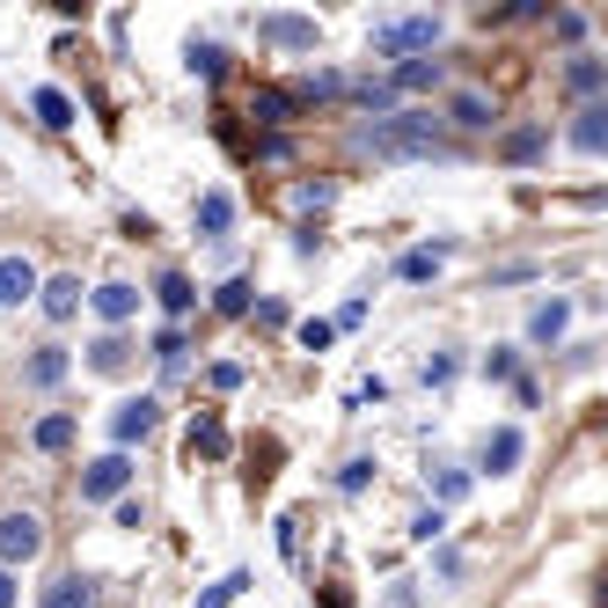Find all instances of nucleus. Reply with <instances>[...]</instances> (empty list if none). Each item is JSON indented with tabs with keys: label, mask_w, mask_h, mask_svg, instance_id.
Returning a JSON list of instances; mask_svg holds the SVG:
<instances>
[{
	"label": "nucleus",
	"mask_w": 608,
	"mask_h": 608,
	"mask_svg": "<svg viewBox=\"0 0 608 608\" xmlns=\"http://www.w3.org/2000/svg\"><path fill=\"white\" fill-rule=\"evenodd\" d=\"M37 301V265L30 257H0V308H23Z\"/></svg>",
	"instance_id": "nucleus-9"
},
{
	"label": "nucleus",
	"mask_w": 608,
	"mask_h": 608,
	"mask_svg": "<svg viewBox=\"0 0 608 608\" xmlns=\"http://www.w3.org/2000/svg\"><path fill=\"white\" fill-rule=\"evenodd\" d=\"M542 140H550L542 125H521V132L506 140V162H536V154H542Z\"/></svg>",
	"instance_id": "nucleus-27"
},
{
	"label": "nucleus",
	"mask_w": 608,
	"mask_h": 608,
	"mask_svg": "<svg viewBox=\"0 0 608 608\" xmlns=\"http://www.w3.org/2000/svg\"><path fill=\"white\" fill-rule=\"evenodd\" d=\"M330 338H338V330H330L323 316H308V323H301V344H308V352H330Z\"/></svg>",
	"instance_id": "nucleus-34"
},
{
	"label": "nucleus",
	"mask_w": 608,
	"mask_h": 608,
	"mask_svg": "<svg viewBox=\"0 0 608 608\" xmlns=\"http://www.w3.org/2000/svg\"><path fill=\"white\" fill-rule=\"evenodd\" d=\"M366 484H374V463H366V455H360V463H344V469H338V491H366Z\"/></svg>",
	"instance_id": "nucleus-33"
},
{
	"label": "nucleus",
	"mask_w": 608,
	"mask_h": 608,
	"mask_svg": "<svg viewBox=\"0 0 608 608\" xmlns=\"http://www.w3.org/2000/svg\"><path fill=\"white\" fill-rule=\"evenodd\" d=\"M30 110H37L51 132H67V125H73V96H67V89H37V96H30Z\"/></svg>",
	"instance_id": "nucleus-20"
},
{
	"label": "nucleus",
	"mask_w": 608,
	"mask_h": 608,
	"mask_svg": "<svg viewBox=\"0 0 608 608\" xmlns=\"http://www.w3.org/2000/svg\"><path fill=\"white\" fill-rule=\"evenodd\" d=\"M30 447H37V455H59V447H73V411L37 418V425H30Z\"/></svg>",
	"instance_id": "nucleus-16"
},
{
	"label": "nucleus",
	"mask_w": 608,
	"mask_h": 608,
	"mask_svg": "<svg viewBox=\"0 0 608 608\" xmlns=\"http://www.w3.org/2000/svg\"><path fill=\"white\" fill-rule=\"evenodd\" d=\"M45 550V521L37 513H0V572H15Z\"/></svg>",
	"instance_id": "nucleus-4"
},
{
	"label": "nucleus",
	"mask_w": 608,
	"mask_h": 608,
	"mask_svg": "<svg viewBox=\"0 0 608 608\" xmlns=\"http://www.w3.org/2000/svg\"><path fill=\"white\" fill-rule=\"evenodd\" d=\"M125 360H132V344H125L118 330H110V338H96V344H89V366H96V374H125Z\"/></svg>",
	"instance_id": "nucleus-24"
},
{
	"label": "nucleus",
	"mask_w": 608,
	"mask_h": 608,
	"mask_svg": "<svg viewBox=\"0 0 608 608\" xmlns=\"http://www.w3.org/2000/svg\"><path fill=\"white\" fill-rule=\"evenodd\" d=\"M389 608H418V594H411V586H396V594H389Z\"/></svg>",
	"instance_id": "nucleus-40"
},
{
	"label": "nucleus",
	"mask_w": 608,
	"mask_h": 608,
	"mask_svg": "<svg viewBox=\"0 0 608 608\" xmlns=\"http://www.w3.org/2000/svg\"><path fill=\"white\" fill-rule=\"evenodd\" d=\"M366 45L382 51V59H425L440 45V15H396V23H374L366 30Z\"/></svg>",
	"instance_id": "nucleus-2"
},
{
	"label": "nucleus",
	"mask_w": 608,
	"mask_h": 608,
	"mask_svg": "<svg viewBox=\"0 0 608 608\" xmlns=\"http://www.w3.org/2000/svg\"><path fill=\"white\" fill-rule=\"evenodd\" d=\"M0 608H15V572H0Z\"/></svg>",
	"instance_id": "nucleus-39"
},
{
	"label": "nucleus",
	"mask_w": 608,
	"mask_h": 608,
	"mask_svg": "<svg viewBox=\"0 0 608 608\" xmlns=\"http://www.w3.org/2000/svg\"><path fill=\"white\" fill-rule=\"evenodd\" d=\"M564 323H572V301H542L536 316H528V338H536V344H558Z\"/></svg>",
	"instance_id": "nucleus-17"
},
{
	"label": "nucleus",
	"mask_w": 608,
	"mask_h": 608,
	"mask_svg": "<svg viewBox=\"0 0 608 608\" xmlns=\"http://www.w3.org/2000/svg\"><path fill=\"white\" fill-rule=\"evenodd\" d=\"M521 455H528V440L513 433V425H499V433L484 440V469H491V477H506V469L521 463Z\"/></svg>",
	"instance_id": "nucleus-15"
},
{
	"label": "nucleus",
	"mask_w": 608,
	"mask_h": 608,
	"mask_svg": "<svg viewBox=\"0 0 608 608\" xmlns=\"http://www.w3.org/2000/svg\"><path fill=\"white\" fill-rule=\"evenodd\" d=\"M37 608H96V594H89V580H81V572H59V580L37 594Z\"/></svg>",
	"instance_id": "nucleus-13"
},
{
	"label": "nucleus",
	"mask_w": 608,
	"mask_h": 608,
	"mask_svg": "<svg viewBox=\"0 0 608 608\" xmlns=\"http://www.w3.org/2000/svg\"><path fill=\"white\" fill-rule=\"evenodd\" d=\"M440 382H455V360H447V352H433V360H425V389H440Z\"/></svg>",
	"instance_id": "nucleus-35"
},
{
	"label": "nucleus",
	"mask_w": 608,
	"mask_h": 608,
	"mask_svg": "<svg viewBox=\"0 0 608 608\" xmlns=\"http://www.w3.org/2000/svg\"><path fill=\"white\" fill-rule=\"evenodd\" d=\"M227 220H235V198H227V191L198 198V235H227Z\"/></svg>",
	"instance_id": "nucleus-22"
},
{
	"label": "nucleus",
	"mask_w": 608,
	"mask_h": 608,
	"mask_svg": "<svg viewBox=\"0 0 608 608\" xmlns=\"http://www.w3.org/2000/svg\"><path fill=\"white\" fill-rule=\"evenodd\" d=\"M227 447H235V440H227L220 411H198L191 418V463H198V455H206V463H227Z\"/></svg>",
	"instance_id": "nucleus-10"
},
{
	"label": "nucleus",
	"mask_w": 608,
	"mask_h": 608,
	"mask_svg": "<svg viewBox=\"0 0 608 608\" xmlns=\"http://www.w3.org/2000/svg\"><path fill=\"white\" fill-rule=\"evenodd\" d=\"M572 147H580V154H601V147H608V103H580V118H572Z\"/></svg>",
	"instance_id": "nucleus-11"
},
{
	"label": "nucleus",
	"mask_w": 608,
	"mask_h": 608,
	"mask_svg": "<svg viewBox=\"0 0 608 608\" xmlns=\"http://www.w3.org/2000/svg\"><path fill=\"white\" fill-rule=\"evenodd\" d=\"M118 528H147V506H140V499H118Z\"/></svg>",
	"instance_id": "nucleus-38"
},
{
	"label": "nucleus",
	"mask_w": 608,
	"mask_h": 608,
	"mask_svg": "<svg viewBox=\"0 0 608 608\" xmlns=\"http://www.w3.org/2000/svg\"><path fill=\"white\" fill-rule=\"evenodd\" d=\"M154 301H162V308H169V316H191L198 287H191V279H184V271H162V279H154Z\"/></svg>",
	"instance_id": "nucleus-18"
},
{
	"label": "nucleus",
	"mask_w": 608,
	"mask_h": 608,
	"mask_svg": "<svg viewBox=\"0 0 608 608\" xmlns=\"http://www.w3.org/2000/svg\"><path fill=\"white\" fill-rule=\"evenodd\" d=\"M564 81H572V96L601 103V89H608V67H601V59H572V73H564Z\"/></svg>",
	"instance_id": "nucleus-23"
},
{
	"label": "nucleus",
	"mask_w": 608,
	"mask_h": 608,
	"mask_svg": "<svg viewBox=\"0 0 608 608\" xmlns=\"http://www.w3.org/2000/svg\"><path fill=\"white\" fill-rule=\"evenodd\" d=\"M484 374H491V382H513V374H521V360H513V352H491Z\"/></svg>",
	"instance_id": "nucleus-36"
},
{
	"label": "nucleus",
	"mask_w": 608,
	"mask_h": 608,
	"mask_svg": "<svg viewBox=\"0 0 608 608\" xmlns=\"http://www.w3.org/2000/svg\"><path fill=\"white\" fill-rule=\"evenodd\" d=\"M447 110H455V125H491V103H484V96H469V89L447 103Z\"/></svg>",
	"instance_id": "nucleus-29"
},
{
	"label": "nucleus",
	"mask_w": 608,
	"mask_h": 608,
	"mask_svg": "<svg viewBox=\"0 0 608 608\" xmlns=\"http://www.w3.org/2000/svg\"><path fill=\"white\" fill-rule=\"evenodd\" d=\"M23 374H30V389H59L67 382V344H37Z\"/></svg>",
	"instance_id": "nucleus-12"
},
{
	"label": "nucleus",
	"mask_w": 608,
	"mask_h": 608,
	"mask_svg": "<svg viewBox=\"0 0 608 608\" xmlns=\"http://www.w3.org/2000/svg\"><path fill=\"white\" fill-rule=\"evenodd\" d=\"M447 265V243H425V249H404L396 257V279H433V271Z\"/></svg>",
	"instance_id": "nucleus-19"
},
{
	"label": "nucleus",
	"mask_w": 608,
	"mask_h": 608,
	"mask_svg": "<svg viewBox=\"0 0 608 608\" xmlns=\"http://www.w3.org/2000/svg\"><path fill=\"white\" fill-rule=\"evenodd\" d=\"M433 491H440V506L469 499V469H440V477H433Z\"/></svg>",
	"instance_id": "nucleus-30"
},
{
	"label": "nucleus",
	"mask_w": 608,
	"mask_h": 608,
	"mask_svg": "<svg viewBox=\"0 0 608 608\" xmlns=\"http://www.w3.org/2000/svg\"><path fill=\"white\" fill-rule=\"evenodd\" d=\"M184 352H191V344H184V330L169 323V330L154 338V360H162V366H184Z\"/></svg>",
	"instance_id": "nucleus-31"
},
{
	"label": "nucleus",
	"mask_w": 608,
	"mask_h": 608,
	"mask_svg": "<svg viewBox=\"0 0 608 608\" xmlns=\"http://www.w3.org/2000/svg\"><path fill=\"white\" fill-rule=\"evenodd\" d=\"M125 484H132V455H118V447L81 469V499H89V506H118Z\"/></svg>",
	"instance_id": "nucleus-3"
},
{
	"label": "nucleus",
	"mask_w": 608,
	"mask_h": 608,
	"mask_svg": "<svg viewBox=\"0 0 608 608\" xmlns=\"http://www.w3.org/2000/svg\"><path fill=\"white\" fill-rule=\"evenodd\" d=\"M440 528H447V513H440V506H425V513L411 521V542H440Z\"/></svg>",
	"instance_id": "nucleus-32"
},
{
	"label": "nucleus",
	"mask_w": 608,
	"mask_h": 608,
	"mask_svg": "<svg viewBox=\"0 0 608 608\" xmlns=\"http://www.w3.org/2000/svg\"><path fill=\"white\" fill-rule=\"evenodd\" d=\"M360 154H374V162H447L455 147L433 132V118L396 110V118H382V125H366L360 132Z\"/></svg>",
	"instance_id": "nucleus-1"
},
{
	"label": "nucleus",
	"mask_w": 608,
	"mask_h": 608,
	"mask_svg": "<svg viewBox=\"0 0 608 608\" xmlns=\"http://www.w3.org/2000/svg\"><path fill=\"white\" fill-rule=\"evenodd\" d=\"M89 301H96V316L110 323V330H125V323L140 316V287H125V279H110V287H96V293H89Z\"/></svg>",
	"instance_id": "nucleus-7"
},
{
	"label": "nucleus",
	"mask_w": 608,
	"mask_h": 608,
	"mask_svg": "<svg viewBox=\"0 0 608 608\" xmlns=\"http://www.w3.org/2000/svg\"><path fill=\"white\" fill-rule=\"evenodd\" d=\"M249 308H257V287H249V279H227V287L213 293V316H249Z\"/></svg>",
	"instance_id": "nucleus-25"
},
{
	"label": "nucleus",
	"mask_w": 608,
	"mask_h": 608,
	"mask_svg": "<svg viewBox=\"0 0 608 608\" xmlns=\"http://www.w3.org/2000/svg\"><path fill=\"white\" fill-rule=\"evenodd\" d=\"M249 118H257V125H279V118H293V96H287V89H257Z\"/></svg>",
	"instance_id": "nucleus-26"
},
{
	"label": "nucleus",
	"mask_w": 608,
	"mask_h": 608,
	"mask_svg": "<svg viewBox=\"0 0 608 608\" xmlns=\"http://www.w3.org/2000/svg\"><path fill=\"white\" fill-rule=\"evenodd\" d=\"M257 45H271V51H316V15H257Z\"/></svg>",
	"instance_id": "nucleus-5"
},
{
	"label": "nucleus",
	"mask_w": 608,
	"mask_h": 608,
	"mask_svg": "<svg viewBox=\"0 0 608 608\" xmlns=\"http://www.w3.org/2000/svg\"><path fill=\"white\" fill-rule=\"evenodd\" d=\"M37 308H45V323H73L81 316V279H37Z\"/></svg>",
	"instance_id": "nucleus-8"
},
{
	"label": "nucleus",
	"mask_w": 608,
	"mask_h": 608,
	"mask_svg": "<svg viewBox=\"0 0 608 608\" xmlns=\"http://www.w3.org/2000/svg\"><path fill=\"white\" fill-rule=\"evenodd\" d=\"M433 81H440V59H396V73H389L396 103H404V96H418V89H433Z\"/></svg>",
	"instance_id": "nucleus-14"
},
{
	"label": "nucleus",
	"mask_w": 608,
	"mask_h": 608,
	"mask_svg": "<svg viewBox=\"0 0 608 608\" xmlns=\"http://www.w3.org/2000/svg\"><path fill=\"white\" fill-rule=\"evenodd\" d=\"M360 323H366V301H344V308H338V323H330V330H360Z\"/></svg>",
	"instance_id": "nucleus-37"
},
{
	"label": "nucleus",
	"mask_w": 608,
	"mask_h": 608,
	"mask_svg": "<svg viewBox=\"0 0 608 608\" xmlns=\"http://www.w3.org/2000/svg\"><path fill=\"white\" fill-rule=\"evenodd\" d=\"M184 67L206 73V81H220V73H227V51H220L213 37H191V45H184Z\"/></svg>",
	"instance_id": "nucleus-21"
},
{
	"label": "nucleus",
	"mask_w": 608,
	"mask_h": 608,
	"mask_svg": "<svg viewBox=\"0 0 608 608\" xmlns=\"http://www.w3.org/2000/svg\"><path fill=\"white\" fill-rule=\"evenodd\" d=\"M154 425H162V396H125L118 418H110V433H118V455L132 447V440H147Z\"/></svg>",
	"instance_id": "nucleus-6"
},
{
	"label": "nucleus",
	"mask_w": 608,
	"mask_h": 608,
	"mask_svg": "<svg viewBox=\"0 0 608 608\" xmlns=\"http://www.w3.org/2000/svg\"><path fill=\"white\" fill-rule=\"evenodd\" d=\"M243 586H249V572H227L220 586H206V594H198V608H227L235 594H243Z\"/></svg>",
	"instance_id": "nucleus-28"
}]
</instances>
